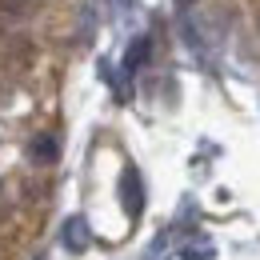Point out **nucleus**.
<instances>
[{
  "instance_id": "f257e3e1",
  "label": "nucleus",
  "mask_w": 260,
  "mask_h": 260,
  "mask_svg": "<svg viewBox=\"0 0 260 260\" xmlns=\"http://www.w3.org/2000/svg\"><path fill=\"white\" fill-rule=\"evenodd\" d=\"M120 196H124V208H128L132 216L140 212V204H144V192H140V180H136V172H124V180H120Z\"/></svg>"
},
{
  "instance_id": "f03ea898",
  "label": "nucleus",
  "mask_w": 260,
  "mask_h": 260,
  "mask_svg": "<svg viewBox=\"0 0 260 260\" xmlns=\"http://www.w3.org/2000/svg\"><path fill=\"white\" fill-rule=\"evenodd\" d=\"M28 152H32L36 164H52L56 160V136H44V132L32 136V148H28Z\"/></svg>"
},
{
  "instance_id": "7ed1b4c3",
  "label": "nucleus",
  "mask_w": 260,
  "mask_h": 260,
  "mask_svg": "<svg viewBox=\"0 0 260 260\" xmlns=\"http://www.w3.org/2000/svg\"><path fill=\"white\" fill-rule=\"evenodd\" d=\"M32 0H0V16H24Z\"/></svg>"
},
{
  "instance_id": "20e7f679",
  "label": "nucleus",
  "mask_w": 260,
  "mask_h": 260,
  "mask_svg": "<svg viewBox=\"0 0 260 260\" xmlns=\"http://www.w3.org/2000/svg\"><path fill=\"white\" fill-rule=\"evenodd\" d=\"M144 56H148V40H136V48L128 52V68H136L140 60H144Z\"/></svg>"
}]
</instances>
